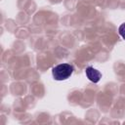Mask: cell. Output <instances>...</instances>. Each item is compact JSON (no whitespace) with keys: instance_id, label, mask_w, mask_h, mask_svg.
I'll return each instance as SVG.
<instances>
[{"instance_id":"cell-1","label":"cell","mask_w":125,"mask_h":125,"mask_svg":"<svg viewBox=\"0 0 125 125\" xmlns=\"http://www.w3.org/2000/svg\"><path fill=\"white\" fill-rule=\"evenodd\" d=\"M73 65L67 62H62L57 64L52 68V75L53 78L57 81H63L68 79L73 73Z\"/></svg>"},{"instance_id":"cell-2","label":"cell","mask_w":125,"mask_h":125,"mask_svg":"<svg viewBox=\"0 0 125 125\" xmlns=\"http://www.w3.org/2000/svg\"><path fill=\"white\" fill-rule=\"evenodd\" d=\"M85 73H86L87 78L93 83H98L102 78V73L98 69H96L95 67H93L91 65H89L85 68Z\"/></svg>"},{"instance_id":"cell-3","label":"cell","mask_w":125,"mask_h":125,"mask_svg":"<svg viewBox=\"0 0 125 125\" xmlns=\"http://www.w3.org/2000/svg\"><path fill=\"white\" fill-rule=\"evenodd\" d=\"M118 32H119L120 36L125 40V22H123V23H121V24L119 25V27H118Z\"/></svg>"}]
</instances>
